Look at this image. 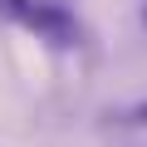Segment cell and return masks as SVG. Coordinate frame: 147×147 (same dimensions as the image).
I'll return each instance as SVG.
<instances>
[{"label":"cell","mask_w":147,"mask_h":147,"mask_svg":"<svg viewBox=\"0 0 147 147\" xmlns=\"http://www.w3.org/2000/svg\"><path fill=\"white\" fill-rule=\"evenodd\" d=\"M132 118H142V123H147V103H142V108H132Z\"/></svg>","instance_id":"1"}]
</instances>
